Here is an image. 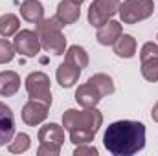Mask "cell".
Segmentation results:
<instances>
[{
    "instance_id": "obj_1",
    "label": "cell",
    "mask_w": 158,
    "mask_h": 156,
    "mask_svg": "<svg viewBox=\"0 0 158 156\" xmlns=\"http://www.w3.org/2000/svg\"><path fill=\"white\" fill-rule=\"evenodd\" d=\"M103 145L112 156H132L145 147V125L142 121L119 119L103 134Z\"/></svg>"
},
{
    "instance_id": "obj_2",
    "label": "cell",
    "mask_w": 158,
    "mask_h": 156,
    "mask_svg": "<svg viewBox=\"0 0 158 156\" xmlns=\"http://www.w3.org/2000/svg\"><path fill=\"white\" fill-rule=\"evenodd\" d=\"M101 125H103V114L96 107L83 110L68 109L63 114V127L64 130H68L70 142L74 145L90 143L96 138Z\"/></svg>"
},
{
    "instance_id": "obj_3",
    "label": "cell",
    "mask_w": 158,
    "mask_h": 156,
    "mask_svg": "<svg viewBox=\"0 0 158 156\" xmlns=\"http://www.w3.org/2000/svg\"><path fill=\"white\" fill-rule=\"evenodd\" d=\"M35 31L39 33L40 46L44 51L52 55H63L66 51V37L63 33V22L57 17L42 18L35 24Z\"/></svg>"
},
{
    "instance_id": "obj_4",
    "label": "cell",
    "mask_w": 158,
    "mask_h": 156,
    "mask_svg": "<svg viewBox=\"0 0 158 156\" xmlns=\"http://www.w3.org/2000/svg\"><path fill=\"white\" fill-rule=\"evenodd\" d=\"M155 13L153 0H123L119 4V18L123 24H138Z\"/></svg>"
},
{
    "instance_id": "obj_5",
    "label": "cell",
    "mask_w": 158,
    "mask_h": 156,
    "mask_svg": "<svg viewBox=\"0 0 158 156\" xmlns=\"http://www.w3.org/2000/svg\"><path fill=\"white\" fill-rule=\"evenodd\" d=\"M26 92L30 99L40 101L44 105H52V88H50V77L44 72H31L24 81Z\"/></svg>"
},
{
    "instance_id": "obj_6",
    "label": "cell",
    "mask_w": 158,
    "mask_h": 156,
    "mask_svg": "<svg viewBox=\"0 0 158 156\" xmlns=\"http://www.w3.org/2000/svg\"><path fill=\"white\" fill-rule=\"evenodd\" d=\"M121 0H94L88 7V24L92 28L103 26L119 11Z\"/></svg>"
},
{
    "instance_id": "obj_7",
    "label": "cell",
    "mask_w": 158,
    "mask_h": 156,
    "mask_svg": "<svg viewBox=\"0 0 158 156\" xmlns=\"http://www.w3.org/2000/svg\"><path fill=\"white\" fill-rule=\"evenodd\" d=\"M140 72L142 77L149 83H158V44L156 42H145L140 50Z\"/></svg>"
},
{
    "instance_id": "obj_8",
    "label": "cell",
    "mask_w": 158,
    "mask_h": 156,
    "mask_svg": "<svg viewBox=\"0 0 158 156\" xmlns=\"http://www.w3.org/2000/svg\"><path fill=\"white\" fill-rule=\"evenodd\" d=\"M13 46H15V51L24 55V57H35L42 50L39 33L33 31V30H19L15 33Z\"/></svg>"
},
{
    "instance_id": "obj_9",
    "label": "cell",
    "mask_w": 158,
    "mask_h": 156,
    "mask_svg": "<svg viewBox=\"0 0 158 156\" xmlns=\"http://www.w3.org/2000/svg\"><path fill=\"white\" fill-rule=\"evenodd\" d=\"M48 109H50L48 105L35 101V99H30L22 107V121L30 127H37L48 117Z\"/></svg>"
},
{
    "instance_id": "obj_10",
    "label": "cell",
    "mask_w": 158,
    "mask_h": 156,
    "mask_svg": "<svg viewBox=\"0 0 158 156\" xmlns=\"http://www.w3.org/2000/svg\"><path fill=\"white\" fill-rule=\"evenodd\" d=\"M39 143L52 145V147H63L64 143V129L57 123H46L39 129Z\"/></svg>"
},
{
    "instance_id": "obj_11",
    "label": "cell",
    "mask_w": 158,
    "mask_h": 156,
    "mask_svg": "<svg viewBox=\"0 0 158 156\" xmlns=\"http://www.w3.org/2000/svg\"><path fill=\"white\" fill-rule=\"evenodd\" d=\"M15 136V116L13 110L0 101V147L7 145Z\"/></svg>"
},
{
    "instance_id": "obj_12",
    "label": "cell",
    "mask_w": 158,
    "mask_h": 156,
    "mask_svg": "<svg viewBox=\"0 0 158 156\" xmlns=\"http://www.w3.org/2000/svg\"><path fill=\"white\" fill-rule=\"evenodd\" d=\"M103 99V96L99 94V90L92 84V83H85V84H79L77 90H76V101L81 109H92V107H98V103Z\"/></svg>"
},
{
    "instance_id": "obj_13",
    "label": "cell",
    "mask_w": 158,
    "mask_h": 156,
    "mask_svg": "<svg viewBox=\"0 0 158 156\" xmlns=\"http://www.w3.org/2000/svg\"><path fill=\"white\" fill-rule=\"evenodd\" d=\"M123 33V28H121V22L118 20H107L103 26L98 28V33H96V39L101 46H112L116 40L121 37Z\"/></svg>"
},
{
    "instance_id": "obj_14",
    "label": "cell",
    "mask_w": 158,
    "mask_h": 156,
    "mask_svg": "<svg viewBox=\"0 0 158 156\" xmlns=\"http://www.w3.org/2000/svg\"><path fill=\"white\" fill-rule=\"evenodd\" d=\"M79 76H81V70L76 68L74 64L66 63V61L61 63L59 68H57V72H55V79H57V83L63 88H72L79 81Z\"/></svg>"
},
{
    "instance_id": "obj_15",
    "label": "cell",
    "mask_w": 158,
    "mask_h": 156,
    "mask_svg": "<svg viewBox=\"0 0 158 156\" xmlns=\"http://www.w3.org/2000/svg\"><path fill=\"white\" fill-rule=\"evenodd\" d=\"M81 6L74 4L72 0H61L59 6H57V13L55 17L63 22V26H68V24H74L77 22L79 17H81Z\"/></svg>"
},
{
    "instance_id": "obj_16",
    "label": "cell",
    "mask_w": 158,
    "mask_h": 156,
    "mask_svg": "<svg viewBox=\"0 0 158 156\" xmlns=\"http://www.w3.org/2000/svg\"><path fill=\"white\" fill-rule=\"evenodd\" d=\"M20 90V76L13 70L0 72V96L2 97H13Z\"/></svg>"
},
{
    "instance_id": "obj_17",
    "label": "cell",
    "mask_w": 158,
    "mask_h": 156,
    "mask_svg": "<svg viewBox=\"0 0 158 156\" xmlns=\"http://www.w3.org/2000/svg\"><path fill=\"white\" fill-rule=\"evenodd\" d=\"M20 17L30 24H39L44 18V6L39 0H24L20 4Z\"/></svg>"
},
{
    "instance_id": "obj_18",
    "label": "cell",
    "mask_w": 158,
    "mask_h": 156,
    "mask_svg": "<svg viewBox=\"0 0 158 156\" xmlns=\"http://www.w3.org/2000/svg\"><path fill=\"white\" fill-rule=\"evenodd\" d=\"M112 48H114V53H116L118 57H121V59H132V57L136 55L138 44H136V39H134L132 35L121 33V37L112 44Z\"/></svg>"
},
{
    "instance_id": "obj_19",
    "label": "cell",
    "mask_w": 158,
    "mask_h": 156,
    "mask_svg": "<svg viewBox=\"0 0 158 156\" xmlns=\"http://www.w3.org/2000/svg\"><path fill=\"white\" fill-rule=\"evenodd\" d=\"M64 61L70 63V64H74L79 70H83V68L88 66V53H86V50H85L83 46L74 44V46H68V48H66V51H64Z\"/></svg>"
},
{
    "instance_id": "obj_20",
    "label": "cell",
    "mask_w": 158,
    "mask_h": 156,
    "mask_svg": "<svg viewBox=\"0 0 158 156\" xmlns=\"http://www.w3.org/2000/svg\"><path fill=\"white\" fill-rule=\"evenodd\" d=\"M88 83H92V84L99 90V94H101L103 97L112 96V94H114V90H116L112 77H110V76H107V74H94V76H90V77H88Z\"/></svg>"
},
{
    "instance_id": "obj_21",
    "label": "cell",
    "mask_w": 158,
    "mask_h": 156,
    "mask_svg": "<svg viewBox=\"0 0 158 156\" xmlns=\"http://www.w3.org/2000/svg\"><path fill=\"white\" fill-rule=\"evenodd\" d=\"M19 30H20V20H19L17 15H13V13H4V15L0 17V35H2L4 39L13 37Z\"/></svg>"
},
{
    "instance_id": "obj_22",
    "label": "cell",
    "mask_w": 158,
    "mask_h": 156,
    "mask_svg": "<svg viewBox=\"0 0 158 156\" xmlns=\"http://www.w3.org/2000/svg\"><path fill=\"white\" fill-rule=\"evenodd\" d=\"M30 147H31V138H30L26 132L15 134L13 140L7 143V151L13 153V154H22V153H26Z\"/></svg>"
},
{
    "instance_id": "obj_23",
    "label": "cell",
    "mask_w": 158,
    "mask_h": 156,
    "mask_svg": "<svg viewBox=\"0 0 158 156\" xmlns=\"http://www.w3.org/2000/svg\"><path fill=\"white\" fill-rule=\"evenodd\" d=\"M15 46L9 42L7 39H0V64L11 63L15 59Z\"/></svg>"
},
{
    "instance_id": "obj_24",
    "label": "cell",
    "mask_w": 158,
    "mask_h": 156,
    "mask_svg": "<svg viewBox=\"0 0 158 156\" xmlns=\"http://www.w3.org/2000/svg\"><path fill=\"white\" fill-rule=\"evenodd\" d=\"M98 149L88 145V143H83V145H76V151H74V156H98Z\"/></svg>"
},
{
    "instance_id": "obj_25",
    "label": "cell",
    "mask_w": 158,
    "mask_h": 156,
    "mask_svg": "<svg viewBox=\"0 0 158 156\" xmlns=\"http://www.w3.org/2000/svg\"><path fill=\"white\" fill-rule=\"evenodd\" d=\"M59 153H61V147H52V145H42V143L37 149L39 156H59Z\"/></svg>"
},
{
    "instance_id": "obj_26",
    "label": "cell",
    "mask_w": 158,
    "mask_h": 156,
    "mask_svg": "<svg viewBox=\"0 0 158 156\" xmlns=\"http://www.w3.org/2000/svg\"><path fill=\"white\" fill-rule=\"evenodd\" d=\"M151 117H153V119H155V121L158 123V101L155 103V105H153V110H151Z\"/></svg>"
},
{
    "instance_id": "obj_27",
    "label": "cell",
    "mask_w": 158,
    "mask_h": 156,
    "mask_svg": "<svg viewBox=\"0 0 158 156\" xmlns=\"http://www.w3.org/2000/svg\"><path fill=\"white\" fill-rule=\"evenodd\" d=\"M72 2H74V4H77V6H81V4H83L85 0H72Z\"/></svg>"
},
{
    "instance_id": "obj_28",
    "label": "cell",
    "mask_w": 158,
    "mask_h": 156,
    "mask_svg": "<svg viewBox=\"0 0 158 156\" xmlns=\"http://www.w3.org/2000/svg\"><path fill=\"white\" fill-rule=\"evenodd\" d=\"M156 40H158V35H156Z\"/></svg>"
}]
</instances>
